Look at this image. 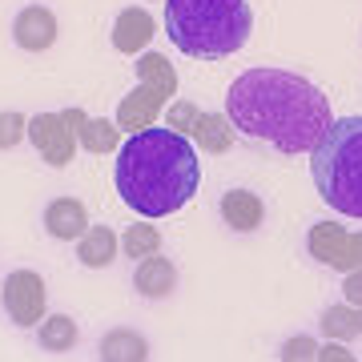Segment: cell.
<instances>
[{"label": "cell", "mask_w": 362, "mask_h": 362, "mask_svg": "<svg viewBox=\"0 0 362 362\" xmlns=\"http://www.w3.org/2000/svg\"><path fill=\"white\" fill-rule=\"evenodd\" d=\"M226 117L233 129L274 145L278 153H314L330 129V97L302 73L246 69L226 89Z\"/></svg>", "instance_id": "cell-1"}, {"label": "cell", "mask_w": 362, "mask_h": 362, "mask_svg": "<svg viewBox=\"0 0 362 362\" xmlns=\"http://www.w3.org/2000/svg\"><path fill=\"white\" fill-rule=\"evenodd\" d=\"M117 194L141 218H169L194 202L202 189V157L185 133L169 125H149L129 133L117 149Z\"/></svg>", "instance_id": "cell-2"}, {"label": "cell", "mask_w": 362, "mask_h": 362, "mask_svg": "<svg viewBox=\"0 0 362 362\" xmlns=\"http://www.w3.org/2000/svg\"><path fill=\"white\" fill-rule=\"evenodd\" d=\"M165 33L185 57L221 61L254 33L250 0H165Z\"/></svg>", "instance_id": "cell-3"}, {"label": "cell", "mask_w": 362, "mask_h": 362, "mask_svg": "<svg viewBox=\"0 0 362 362\" xmlns=\"http://www.w3.org/2000/svg\"><path fill=\"white\" fill-rule=\"evenodd\" d=\"M314 189L342 218L362 221V117H334L310 153Z\"/></svg>", "instance_id": "cell-4"}, {"label": "cell", "mask_w": 362, "mask_h": 362, "mask_svg": "<svg viewBox=\"0 0 362 362\" xmlns=\"http://www.w3.org/2000/svg\"><path fill=\"white\" fill-rule=\"evenodd\" d=\"M0 302L8 310V322L21 326V330H33V326L45 322V310H49V290H45V278L37 270H8L4 286H0Z\"/></svg>", "instance_id": "cell-5"}, {"label": "cell", "mask_w": 362, "mask_h": 362, "mask_svg": "<svg viewBox=\"0 0 362 362\" xmlns=\"http://www.w3.org/2000/svg\"><path fill=\"white\" fill-rule=\"evenodd\" d=\"M306 250L314 262H322L338 274L362 270V230H346L338 221H314L306 233Z\"/></svg>", "instance_id": "cell-6"}, {"label": "cell", "mask_w": 362, "mask_h": 362, "mask_svg": "<svg viewBox=\"0 0 362 362\" xmlns=\"http://www.w3.org/2000/svg\"><path fill=\"white\" fill-rule=\"evenodd\" d=\"M28 141L37 145V153L49 161L52 169H65L73 161V153L81 149L77 133L65 125L61 113H37L28 117Z\"/></svg>", "instance_id": "cell-7"}, {"label": "cell", "mask_w": 362, "mask_h": 362, "mask_svg": "<svg viewBox=\"0 0 362 362\" xmlns=\"http://www.w3.org/2000/svg\"><path fill=\"white\" fill-rule=\"evenodd\" d=\"M169 97L161 89H153V85H133L125 97H121V105H117V125H121V133H141L149 129V125H157V117L165 113Z\"/></svg>", "instance_id": "cell-8"}, {"label": "cell", "mask_w": 362, "mask_h": 362, "mask_svg": "<svg viewBox=\"0 0 362 362\" xmlns=\"http://www.w3.org/2000/svg\"><path fill=\"white\" fill-rule=\"evenodd\" d=\"M157 37V21L149 8H141V4H133V8H121L113 21V49L125 52V57H141L145 49H149V40Z\"/></svg>", "instance_id": "cell-9"}, {"label": "cell", "mask_w": 362, "mask_h": 362, "mask_svg": "<svg viewBox=\"0 0 362 362\" xmlns=\"http://www.w3.org/2000/svg\"><path fill=\"white\" fill-rule=\"evenodd\" d=\"M13 40H16V49H25V52L52 49V40H57V16H52V8H45V4L21 8L13 16Z\"/></svg>", "instance_id": "cell-10"}, {"label": "cell", "mask_w": 362, "mask_h": 362, "mask_svg": "<svg viewBox=\"0 0 362 362\" xmlns=\"http://www.w3.org/2000/svg\"><path fill=\"white\" fill-rule=\"evenodd\" d=\"M45 233L57 238V242H77L81 233L89 230V209L85 202L77 197H52L49 206H45Z\"/></svg>", "instance_id": "cell-11"}, {"label": "cell", "mask_w": 362, "mask_h": 362, "mask_svg": "<svg viewBox=\"0 0 362 362\" xmlns=\"http://www.w3.org/2000/svg\"><path fill=\"white\" fill-rule=\"evenodd\" d=\"M218 209H221V221L238 233H254L262 226V218H266V202L254 189H226Z\"/></svg>", "instance_id": "cell-12"}, {"label": "cell", "mask_w": 362, "mask_h": 362, "mask_svg": "<svg viewBox=\"0 0 362 362\" xmlns=\"http://www.w3.org/2000/svg\"><path fill=\"white\" fill-rule=\"evenodd\" d=\"M133 290L141 298H169L177 290V266L169 258H161V254L141 258L137 270H133Z\"/></svg>", "instance_id": "cell-13"}, {"label": "cell", "mask_w": 362, "mask_h": 362, "mask_svg": "<svg viewBox=\"0 0 362 362\" xmlns=\"http://www.w3.org/2000/svg\"><path fill=\"white\" fill-rule=\"evenodd\" d=\"M117 250H121V233H113L109 226H89L77 238V262L85 270H105L113 266Z\"/></svg>", "instance_id": "cell-14"}, {"label": "cell", "mask_w": 362, "mask_h": 362, "mask_svg": "<svg viewBox=\"0 0 362 362\" xmlns=\"http://www.w3.org/2000/svg\"><path fill=\"white\" fill-rule=\"evenodd\" d=\"M97 354H101V362H149V342L129 326H113L101 334Z\"/></svg>", "instance_id": "cell-15"}, {"label": "cell", "mask_w": 362, "mask_h": 362, "mask_svg": "<svg viewBox=\"0 0 362 362\" xmlns=\"http://www.w3.org/2000/svg\"><path fill=\"white\" fill-rule=\"evenodd\" d=\"M189 133H194V145L202 153H226L233 145V133L238 129H233V121L226 113H202Z\"/></svg>", "instance_id": "cell-16"}, {"label": "cell", "mask_w": 362, "mask_h": 362, "mask_svg": "<svg viewBox=\"0 0 362 362\" xmlns=\"http://www.w3.org/2000/svg\"><path fill=\"white\" fill-rule=\"evenodd\" d=\"M77 322L69 318V314H45V322L37 326V346L49 350V354H65V350L77 346Z\"/></svg>", "instance_id": "cell-17"}, {"label": "cell", "mask_w": 362, "mask_h": 362, "mask_svg": "<svg viewBox=\"0 0 362 362\" xmlns=\"http://www.w3.org/2000/svg\"><path fill=\"white\" fill-rule=\"evenodd\" d=\"M81 149H89V153H117L121 149V125L117 121H109V117H89L85 121V129L77 133Z\"/></svg>", "instance_id": "cell-18"}, {"label": "cell", "mask_w": 362, "mask_h": 362, "mask_svg": "<svg viewBox=\"0 0 362 362\" xmlns=\"http://www.w3.org/2000/svg\"><path fill=\"white\" fill-rule=\"evenodd\" d=\"M133 69H137V81H141V85H153V89H161L165 97L177 93V69L169 65V57H161V52H141Z\"/></svg>", "instance_id": "cell-19"}, {"label": "cell", "mask_w": 362, "mask_h": 362, "mask_svg": "<svg viewBox=\"0 0 362 362\" xmlns=\"http://www.w3.org/2000/svg\"><path fill=\"white\" fill-rule=\"evenodd\" d=\"M318 326H322V334L330 338V342H354V338H358V306H350V302L326 306Z\"/></svg>", "instance_id": "cell-20"}, {"label": "cell", "mask_w": 362, "mask_h": 362, "mask_svg": "<svg viewBox=\"0 0 362 362\" xmlns=\"http://www.w3.org/2000/svg\"><path fill=\"white\" fill-rule=\"evenodd\" d=\"M121 254L133 258V262L161 254V230L149 226V221H133V226H125V233H121Z\"/></svg>", "instance_id": "cell-21"}, {"label": "cell", "mask_w": 362, "mask_h": 362, "mask_svg": "<svg viewBox=\"0 0 362 362\" xmlns=\"http://www.w3.org/2000/svg\"><path fill=\"white\" fill-rule=\"evenodd\" d=\"M25 137H28V117L16 113V109H4L0 113V149H16Z\"/></svg>", "instance_id": "cell-22"}, {"label": "cell", "mask_w": 362, "mask_h": 362, "mask_svg": "<svg viewBox=\"0 0 362 362\" xmlns=\"http://www.w3.org/2000/svg\"><path fill=\"white\" fill-rule=\"evenodd\" d=\"M197 117H202V109H197L194 101H185V97L165 105V125H169V129H177V133H189Z\"/></svg>", "instance_id": "cell-23"}, {"label": "cell", "mask_w": 362, "mask_h": 362, "mask_svg": "<svg viewBox=\"0 0 362 362\" xmlns=\"http://www.w3.org/2000/svg\"><path fill=\"white\" fill-rule=\"evenodd\" d=\"M282 362H318V342L310 334H294L282 342Z\"/></svg>", "instance_id": "cell-24"}, {"label": "cell", "mask_w": 362, "mask_h": 362, "mask_svg": "<svg viewBox=\"0 0 362 362\" xmlns=\"http://www.w3.org/2000/svg\"><path fill=\"white\" fill-rule=\"evenodd\" d=\"M318 362H358V354H350L346 342H330L326 338L322 346H318Z\"/></svg>", "instance_id": "cell-25"}, {"label": "cell", "mask_w": 362, "mask_h": 362, "mask_svg": "<svg viewBox=\"0 0 362 362\" xmlns=\"http://www.w3.org/2000/svg\"><path fill=\"white\" fill-rule=\"evenodd\" d=\"M342 298H346L350 306H362V270L342 274Z\"/></svg>", "instance_id": "cell-26"}, {"label": "cell", "mask_w": 362, "mask_h": 362, "mask_svg": "<svg viewBox=\"0 0 362 362\" xmlns=\"http://www.w3.org/2000/svg\"><path fill=\"white\" fill-rule=\"evenodd\" d=\"M61 117H65V125L73 133H81V129H85V121H89V113H85V109H77V105H73V109H61Z\"/></svg>", "instance_id": "cell-27"}, {"label": "cell", "mask_w": 362, "mask_h": 362, "mask_svg": "<svg viewBox=\"0 0 362 362\" xmlns=\"http://www.w3.org/2000/svg\"><path fill=\"white\" fill-rule=\"evenodd\" d=\"M358 334H362V306H358Z\"/></svg>", "instance_id": "cell-28"}, {"label": "cell", "mask_w": 362, "mask_h": 362, "mask_svg": "<svg viewBox=\"0 0 362 362\" xmlns=\"http://www.w3.org/2000/svg\"><path fill=\"white\" fill-rule=\"evenodd\" d=\"M0 286H4V282H0Z\"/></svg>", "instance_id": "cell-29"}]
</instances>
